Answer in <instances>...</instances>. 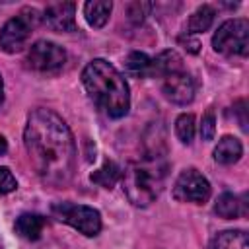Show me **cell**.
<instances>
[{
    "label": "cell",
    "mask_w": 249,
    "mask_h": 249,
    "mask_svg": "<svg viewBox=\"0 0 249 249\" xmlns=\"http://www.w3.org/2000/svg\"><path fill=\"white\" fill-rule=\"evenodd\" d=\"M66 62V51L53 43V41H37L29 47L27 51V66L37 70V72H45V74H53L58 72Z\"/></svg>",
    "instance_id": "8"
},
{
    "label": "cell",
    "mask_w": 249,
    "mask_h": 249,
    "mask_svg": "<svg viewBox=\"0 0 249 249\" xmlns=\"http://www.w3.org/2000/svg\"><path fill=\"white\" fill-rule=\"evenodd\" d=\"M212 21H214V8L208 6V4H202L189 18L187 29H189V33H204V31L210 29Z\"/></svg>",
    "instance_id": "19"
},
{
    "label": "cell",
    "mask_w": 249,
    "mask_h": 249,
    "mask_svg": "<svg viewBox=\"0 0 249 249\" xmlns=\"http://www.w3.org/2000/svg\"><path fill=\"white\" fill-rule=\"evenodd\" d=\"M76 4L72 2H58V4H51L45 8L41 19L58 33H68V31H76Z\"/></svg>",
    "instance_id": "10"
},
{
    "label": "cell",
    "mask_w": 249,
    "mask_h": 249,
    "mask_svg": "<svg viewBox=\"0 0 249 249\" xmlns=\"http://www.w3.org/2000/svg\"><path fill=\"white\" fill-rule=\"evenodd\" d=\"M41 16L35 8H23L16 18L8 19L4 23V27L0 29V49L8 54H16L19 53L27 41H29V35L33 33L35 25L39 23Z\"/></svg>",
    "instance_id": "4"
},
{
    "label": "cell",
    "mask_w": 249,
    "mask_h": 249,
    "mask_svg": "<svg viewBox=\"0 0 249 249\" xmlns=\"http://www.w3.org/2000/svg\"><path fill=\"white\" fill-rule=\"evenodd\" d=\"M0 249H2V243H0Z\"/></svg>",
    "instance_id": "26"
},
{
    "label": "cell",
    "mask_w": 249,
    "mask_h": 249,
    "mask_svg": "<svg viewBox=\"0 0 249 249\" xmlns=\"http://www.w3.org/2000/svg\"><path fill=\"white\" fill-rule=\"evenodd\" d=\"M214 212L220 216V218H226V220H231V218H239V216H245V195L237 196V195H231V193H222L214 204Z\"/></svg>",
    "instance_id": "12"
},
{
    "label": "cell",
    "mask_w": 249,
    "mask_h": 249,
    "mask_svg": "<svg viewBox=\"0 0 249 249\" xmlns=\"http://www.w3.org/2000/svg\"><path fill=\"white\" fill-rule=\"evenodd\" d=\"M45 226H47V218H45V216L33 214V212H25V214H21V216L16 220L14 230H16V233H18L19 237H23V239H27V241H35V239L41 237Z\"/></svg>",
    "instance_id": "11"
},
{
    "label": "cell",
    "mask_w": 249,
    "mask_h": 249,
    "mask_svg": "<svg viewBox=\"0 0 249 249\" xmlns=\"http://www.w3.org/2000/svg\"><path fill=\"white\" fill-rule=\"evenodd\" d=\"M161 89H163V95L175 103V105H187L195 99V91H196V86H195V80L193 76L183 68L179 72H173V74H167L163 78V84H161Z\"/></svg>",
    "instance_id": "9"
},
{
    "label": "cell",
    "mask_w": 249,
    "mask_h": 249,
    "mask_svg": "<svg viewBox=\"0 0 249 249\" xmlns=\"http://www.w3.org/2000/svg\"><path fill=\"white\" fill-rule=\"evenodd\" d=\"M210 183L208 179L195 167L183 169L173 185V196L181 202H193V204H204L210 198Z\"/></svg>",
    "instance_id": "7"
},
{
    "label": "cell",
    "mask_w": 249,
    "mask_h": 249,
    "mask_svg": "<svg viewBox=\"0 0 249 249\" xmlns=\"http://www.w3.org/2000/svg\"><path fill=\"white\" fill-rule=\"evenodd\" d=\"M216 134V119L212 111H206L202 121H200V136L202 140H212Z\"/></svg>",
    "instance_id": "22"
},
{
    "label": "cell",
    "mask_w": 249,
    "mask_h": 249,
    "mask_svg": "<svg viewBox=\"0 0 249 249\" xmlns=\"http://www.w3.org/2000/svg\"><path fill=\"white\" fill-rule=\"evenodd\" d=\"M23 144L33 171L45 185L64 187L76 171V142L60 115L35 109L27 117Z\"/></svg>",
    "instance_id": "1"
},
{
    "label": "cell",
    "mask_w": 249,
    "mask_h": 249,
    "mask_svg": "<svg viewBox=\"0 0 249 249\" xmlns=\"http://www.w3.org/2000/svg\"><path fill=\"white\" fill-rule=\"evenodd\" d=\"M82 84L93 103L111 119H121L130 109V91L124 76L107 60L93 58L82 70Z\"/></svg>",
    "instance_id": "2"
},
{
    "label": "cell",
    "mask_w": 249,
    "mask_h": 249,
    "mask_svg": "<svg viewBox=\"0 0 249 249\" xmlns=\"http://www.w3.org/2000/svg\"><path fill=\"white\" fill-rule=\"evenodd\" d=\"M113 10V4L109 0H93L84 4V16L86 21L91 27H103L109 19V14Z\"/></svg>",
    "instance_id": "16"
},
{
    "label": "cell",
    "mask_w": 249,
    "mask_h": 249,
    "mask_svg": "<svg viewBox=\"0 0 249 249\" xmlns=\"http://www.w3.org/2000/svg\"><path fill=\"white\" fill-rule=\"evenodd\" d=\"M179 70H183V58L175 51H163L152 58V78H165Z\"/></svg>",
    "instance_id": "14"
},
{
    "label": "cell",
    "mask_w": 249,
    "mask_h": 249,
    "mask_svg": "<svg viewBox=\"0 0 249 249\" xmlns=\"http://www.w3.org/2000/svg\"><path fill=\"white\" fill-rule=\"evenodd\" d=\"M18 189V181L8 167H0V195H8Z\"/></svg>",
    "instance_id": "23"
},
{
    "label": "cell",
    "mask_w": 249,
    "mask_h": 249,
    "mask_svg": "<svg viewBox=\"0 0 249 249\" xmlns=\"http://www.w3.org/2000/svg\"><path fill=\"white\" fill-rule=\"evenodd\" d=\"M121 177H123L121 167H119L115 161H111V160H107L97 171H93V173L89 175V179H91L93 183H97L99 187H103V189H113L115 183H117Z\"/></svg>",
    "instance_id": "18"
},
{
    "label": "cell",
    "mask_w": 249,
    "mask_h": 249,
    "mask_svg": "<svg viewBox=\"0 0 249 249\" xmlns=\"http://www.w3.org/2000/svg\"><path fill=\"white\" fill-rule=\"evenodd\" d=\"M124 68L130 76L136 78H152V58L146 53H130L124 58Z\"/></svg>",
    "instance_id": "17"
},
{
    "label": "cell",
    "mask_w": 249,
    "mask_h": 249,
    "mask_svg": "<svg viewBox=\"0 0 249 249\" xmlns=\"http://www.w3.org/2000/svg\"><path fill=\"white\" fill-rule=\"evenodd\" d=\"M8 152V142H6V138L0 134V156H4Z\"/></svg>",
    "instance_id": "24"
},
{
    "label": "cell",
    "mask_w": 249,
    "mask_h": 249,
    "mask_svg": "<svg viewBox=\"0 0 249 249\" xmlns=\"http://www.w3.org/2000/svg\"><path fill=\"white\" fill-rule=\"evenodd\" d=\"M167 177V163L160 154H148L146 158L132 161L123 171V189L126 198L138 206H150L161 193Z\"/></svg>",
    "instance_id": "3"
},
{
    "label": "cell",
    "mask_w": 249,
    "mask_h": 249,
    "mask_svg": "<svg viewBox=\"0 0 249 249\" xmlns=\"http://www.w3.org/2000/svg\"><path fill=\"white\" fill-rule=\"evenodd\" d=\"M51 214L84 233L86 237H95L101 231V216L93 206L74 204V202H54L51 206Z\"/></svg>",
    "instance_id": "6"
},
{
    "label": "cell",
    "mask_w": 249,
    "mask_h": 249,
    "mask_svg": "<svg viewBox=\"0 0 249 249\" xmlns=\"http://www.w3.org/2000/svg\"><path fill=\"white\" fill-rule=\"evenodd\" d=\"M4 101V82H2V76H0V105Z\"/></svg>",
    "instance_id": "25"
},
{
    "label": "cell",
    "mask_w": 249,
    "mask_h": 249,
    "mask_svg": "<svg viewBox=\"0 0 249 249\" xmlns=\"http://www.w3.org/2000/svg\"><path fill=\"white\" fill-rule=\"evenodd\" d=\"M175 134L183 144H191L195 138V117L191 113H183L175 121Z\"/></svg>",
    "instance_id": "20"
},
{
    "label": "cell",
    "mask_w": 249,
    "mask_h": 249,
    "mask_svg": "<svg viewBox=\"0 0 249 249\" xmlns=\"http://www.w3.org/2000/svg\"><path fill=\"white\" fill-rule=\"evenodd\" d=\"M210 249H249V237L243 230H226L212 239Z\"/></svg>",
    "instance_id": "15"
},
{
    "label": "cell",
    "mask_w": 249,
    "mask_h": 249,
    "mask_svg": "<svg viewBox=\"0 0 249 249\" xmlns=\"http://www.w3.org/2000/svg\"><path fill=\"white\" fill-rule=\"evenodd\" d=\"M150 10H152L150 2H130L126 6V14H128V19L132 23H142L144 18L150 14Z\"/></svg>",
    "instance_id": "21"
},
{
    "label": "cell",
    "mask_w": 249,
    "mask_h": 249,
    "mask_svg": "<svg viewBox=\"0 0 249 249\" xmlns=\"http://www.w3.org/2000/svg\"><path fill=\"white\" fill-rule=\"evenodd\" d=\"M216 53L226 56H247L249 53V21L243 18L224 21L212 37Z\"/></svg>",
    "instance_id": "5"
},
{
    "label": "cell",
    "mask_w": 249,
    "mask_h": 249,
    "mask_svg": "<svg viewBox=\"0 0 249 249\" xmlns=\"http://www.w3.org/2000/svg\"><path fill=\"white\" fill-rule=\"evenodd\" d=\"M243 156V146L235 136H222L214 148V160L222 165L235 163Z\"/></svg>",
    "instance_id": "13"
}]
</instances>
